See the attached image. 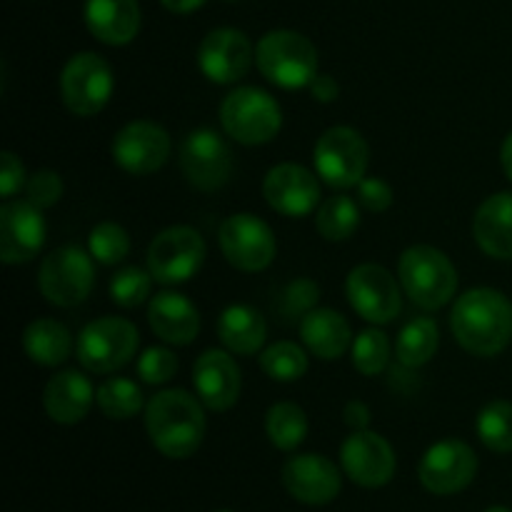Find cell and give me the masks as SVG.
Masks as SVG:
<instances>
[{"mask_svg": "<svg viewBox=\"0 0 512 512\" xmlns=\"http://www.w3.org/2000/svg\"><path fill=\"white\" fill-rule=\"evenodd\" d=\"M453 338L465 353L495 358L512 340V303L495 288H473L460 295L450 313Z\"/></svg>", "mask_w": 512, "mask_h": 512, "instance_id": "1", "label": "cell"}, {"mask_svg": "<svg viewBox=\"0 0 512 512\" xmlns=\"http://www.w3.org/2000/svg\"><path fill=\"white\" fill-rule=\"evenodd\" d=\"M145 428L155 450L165 458H190L205 438L203 403L185 390H163L145 405Z\"/></svg>", "mask_w": 512, "mask_h": 512, "instance_id": "2", "label": "cell"}, {"mask_svg": "<svg viewBox=\"0 0 512 512\" xmlns=\"http://www.w3.org/2000/svg\"><path fill=\"white\" fill-rule=\"evenodd\" d=\"M398 278L403 293L418 308L440 310L458 290V270L443 250L433 245H413L398 260Z\"/></svg>", "mask_w": 512, "mask_h": 512, "instance_id": "3", "label": "cell"}, {"mask_svg": "<svg viewBox=\"0 0 512 512\" xmlns=\"http://www.w3.org/2000/svg\"><path fill=\"white\" fill-rule=\"evenodd\" d=\"M255 63L278 88H308L318 75V50L298 30H270L255 48Z\"/></svg>", "mask_w": 512, "mask_h": 512, "instance_id": "4", "label": "cell"}, {"mask_svg": "<svg viewBox=\"0 0 512 512\" xmlns=\"http://www.w3.org/2000/svg\"><path fill=\"white\" fill-rule=\"evenodd\" d=\"M220 125L240 145H265L283 128V110L265 90L245 85L225 95L220 103Z\"/></svg>", "mask_w": 512, "mask_h": 512, "instance_id": "5", "label": "cell"}, {"mask_svg": "<svg viewBox=\"0 0 512 512\" xmlns=\"http://www.w3.org/2000/svg\"><path fill=\"white\" fill-rule=\"evenodd\" d=\"M315 173L335 190L358 188L370 163V148L363 135L348 125L328 128L313 148Z\"/></svg>", "mask_w": 512, "mask_h": 512, "instance_id": "6", "label": "cell"}, {"mask_svg": "<svg viewBox=\"0 0 512 512\" xmlns=\"http://www.w3.org/2000/svg\"><path fill=\"white\" fill-rule=\"evenodd\" d=\"M138 340V328L130 320L105 315L80 330L75 355L85 370L108 375L133 360L138 353Z\"/></svg>", "mask_w": 512, "mask_h": 512, "instance_id": "7", "label": "cell"}, {"mask_svg": "<svg viewBox=\"0 0 512 512\" xmlns=\"http://www.w3.org/2000/svg\"><path fill=\"white\" fill-rule=\"evenodd\" d=\"M93 255L78 245H63L45 255L38 270V288L48 303L58 308H75L90 295L95 285Z\"/></svg>", "mask_w": 512, "mask_h": 512, "instance_id": "8", "label": "cell"}, {"mask_svg": "<svg viewBox=\"0 0 512 512\" xmlns=\"http://www.w3.org/2000/svg\"><path fill=\"white\" fill-rule=\"evenodd\" d=\"M115 90L113 70L98 53H78L60 73V98L80 118H93L110 103Z\"/></svg>", "mask_w": 512, "mask_h": 512, "instance_id": "9", "label": "cell"}, {"mask_svg": "<svg viewBox=\"0 0 512 512\" xmlns=\"http://www.w3.org/2000/svg\"><path fill=\"white\" fill-rule=\"evenodd\" d=\"M218 243L225 260L243 273H260L270 268L278 253V240L270 225L253 213H235L225 218Z\"/></svg>", "mask_w": 512, "mask_h": 512, "instance_id": "10", "label": "cell"}, {"mask_svg": "<svg viewBox=\"0 0 512 512\" xmlns=\"http://www.w3.org/2000/svg\"><path fill=\"white\" fill-rule=\"evenodd\" d=\"M205 263V240L190 225H173L153 238L148 248V270L163 285H178L198 275Z\"/></svg>", "mask_w": 512, "mask_h": 512, "instance_id": "11", "label": "cell"}, {"mask_svg": "<svg viewBox=\"0 0 512 512\" xmlns=\"http://www.w3.org/2000/svg\"><path fill=\"white\" fill-rule=\"evenodd\" d=\"M395 275H390L383 265L363 263L355 265L345 280V293L350 305L363 320L373 325H388L403 310V298Z\"/></svg>", "mask_w": 512, "mask_h": 512, "instance_id": "12", "label": "cell"}, {"mask_svg": "<svg viewBox=\"0 0 512 512\" xmlns=\"http://www.w3.org/2000/svg\"><path fill=\"white\" fill-rule=\"evenodd\" d=\"M180 168H183L185 180L195 190L215 193V190L225 188L233 175V150L220 133L210 128H198L183 140Z\"/></svg>", "mask_w": 512, "mask_h": 512, "instance_id": "13", "label": "cell"}, {"mask_svg": "<svg viewBox=\"0 0 512 512\" xmlns=\"http://www.w3.org/2000/svg\"><path fill=\"white\" fill-rule=\"evenodd\" d=\"M478 473V455L463 440H440L418 465V478L433 495H455L468 488Z\"/></svg>", "mask_w": 512, "mask_h": 512, "instance_id": "14", "label": "cell"}, {"mask_svg": "<svg viewBox=\"0 0 512 512\" xmlns=\"http://www.w3.org/2000/svg\"><path fill=\"white\" fill-rule=\"evenodd\" d=\"M170 135L150 120H133L113 138V160L128 175H153L168 163Z\"/></svg>", "mask_w": 512, "mask_h": 512, "instance_id": "15", "label": "cell"}, {"mask_svg": "<svg viewBox=\"0 0 512 512\" xmlns=\"http://www.w3.org/2000/svg\"><path fill=\"white\" fill-rule=\"evenodd\" d=\"M340 465L360 488H383L395 475L393 445L373 430H353L340 448Z\"/></svg>", "mask_w": 512, "mask_h": 512, "instance_id": "16", "label": "cell"}, {"mask_svg": "<svg viewBox=\"0 0 512 512\" xmlns=\"http://www.w3.org/2000/svg\"><path fill=\"white\" fill-rule=\"evenodd\" d=\"M265 203L285 218H305L320 208L318 173L298 163H280L263 180Z\"/></svg>", "mask_w": 512, "mask_h": 512, "instance_id": "17", "label": "cell"}, {"mask_svg": "<svg viewBox=\"0 0 512 512\" xmlns=\"http://www.w3.org/2000/svg\"><path fill=\"white\" fill-rule=\"evenodd\" d=\"M45 245V220L30 200H5L0 208V260L30 263Z\"/></svg>", "mask_w": 512, "mask_h": 512, "instance_id": "18", "label": "cell"}, {"mask_svg": "<svg viewBox=\"0 0 512 512\" xmlns=\"http://www.w3.org/2000/svg\"><path fill=\"white\" fill-rule=\"evenodd\" d=\"M253 45L243 30L215 28L198 48V68L210 83L230 85L245 78L253 65Z\"/></svg>", "mask_w": 512, "mask_h": 512, "instance_id": "19", "label": "cell"}, {"mask_svg": "<svg viewBox=\"0 0 512 512\" xmlns=\"http://www.w3.org/2000/svg\"><path fill=\"white\" fill-rule=\"evenodd\" d=\"M193 385L200 403L215 413H225L240 398L243 378L230 350H205L193 365Z\"/></svg>", "mask_w": 512, "mask_h": 512, "instance_id": "20", "label": "cell"}, {"mask_svg": "<svg viewBox=\"0 0 512 512\" xmlns=\"http://www.w3.org/2000/svg\"><path fill=\"white\" fill-rule=\"evenodd\" d=\"M283 485L305 505H328L340 495V470L315 453L295 455L283 465Z\"/></svg>", "mask_w": 512, "mask_h": 512, "instance_id": "21", "label": "cell"}, {"mask_svg": "<svg viewBox=\"0 0 512 512\" xmlns=\"http://www.w3.org/2000/svg\"><path fill=\"white\" fill-rule=\"evenodd\" d=\"M95 393L85 375L78 370H63V373L53 375L43 390V408L53 423L60 425H75L90 413Z\"/></svg>", "mask_w": 512, "mask_h": 512, "instance_id": "22", "label": "cell"}, {"mask_svg": "<svg viewBox=\"0 0 512 512\" xmlns=\"http://www.w3.org/2000/svg\"><path fill=\"white\" fill-rule=\"evenodd\" d=\"M148 323L163 343L190 345L198 338L200 313L185 295L165 290L150 300Z\"/></svg>", "mask_w": 512, "mask_h": 512, "instance_id": "23", "label": "cell"}, {"mask_svg": "<svg viewBox=\"0 0 512 512\" xmlns=\"http://www.w3.org/2000/svg\"><path fill=\"white\" fill-rule=\"evenodd\" d=\"M478 248L495 260H512V190H503L480 203L473 218Z\"/></svg>", "mask_w": 512, "mask_h": 512, "instance_id": "24", "label": "cell"}, {"mask_svg": "<svg viewBox=\"0 0 512 512\" xmlns=\"http://www.w3.org/2000/svg\"><path fill=\"white\" fill-rule=\"evenodd\" d=\"M85 25L105 45H128L140 30L138 0H85Z\"/></svg>", "mask_w": 512, "mask_h": 512, "instance_id": "25", "label": "cell"}, {"mask_svg": "<svg viewBox=\"0 0 512 512\" xmlns=\"http://www.w3.org/2000/svg\"><path fill=\"white\" fill-rule=\"evenodd\" d=\"M300 340L320 360H338L353 345L348 320L333 308H315L300 320Z\"/></svg>", "mask_w": 512, "mask_h": 512, "instance_id": "26", "label": "cell"}, {"mask_svg": "<svg viewBox=\"0 0 512 512\" xmlns=\"http://www.w3.org/2000/svg\"><path fill=\"white\" fill-rule=\"evenodd\" d=\"M268 325L253 305H228L218 318V338L235 355H255L265 343Z\"/></svg>", "mask_w": 512, "mask_h": 512, "instance_id": "27", "label": "cell"}, {"mask_svg": "<svg viewBox=\"0 0 512 512\" xmlns=\"http://www.w3.org/2000/svg\"><path fill=\"white\" fill-rule=\"evenodd\" d=\"M23 350L35 365L58 368L73 353V335L60 320H33L23 333Z\"/></svg>", "mask_w": 512, "mask_h": 512, "instance_id": "28", "label": "cell"}, {"mask_svg": "<svg viewBox=\"0 0 512 512\" xmlns=\"http://www.w3.org/2000/svg\"><path fill=\"white\" fill-rule=\"evenodd\" d=\"M438 345V323L433 318H428V315H418V318L405 323L403 330H400L398 343H395V358H398V363L403 368H423L438 353Z\"/></svg>", "mask_w": 512, "mask_h": 512, "instance_id": "29", "label": "cell"}, {"mask_svg": "<svg viewBox=\"0 0 512 512\" xmlns=\"http://www.w3.org/2000/svg\"><path fill=\"white\" fill-rule=\"evenodd\" d=\"M315 228L330 243L348 240L360 228L358 200L348 198V195H330L315 210Z\"/></svg>", "mask_w": 512, "mask_h": 512, "instance_id": "30", "label": "cell"}, {"mask_svg": "<svg viewBox=\"0 0 512 512\" xmlns=\"http://www.w3.org/2000/svg\"><path fill=\"white\" fill-rule=\"evenodd\" d=\"M265 433L275 448L290 453L308 435V415L295 403H275L265 415Z\"/></svg>", "mask_w": 512, "mask_h": 512, "instance_id": "31", "label": "cell"}, {"mask_svg": "<svg viewBox=\"0 0 512 512\" xmlns=\"http://www.w3.org/2000/svg\"><path fill=\"white\" fill-rule=\"evenodd\" d=\"M95 403L103 410L105 418L110 420H128L143 410V390L135 380L128 378H110L95 393Z\"/></svg>", "mask_w": 512, "mask_h": 512, "instance_id": "32", "label": "cell"}, {"mask_svg": "<svg viewBox=\"0 0 512 512\" xmlns=\"http://www.w3.org/2000/svg\"><path fill=\"white\" fill-rule=\"evenodd\" d=\"M260 368L275 383H295L308 373V353L298 343L280 340L260 353Z\"/></svg>", "mask_w": 512, "mask_h": 512, "instance_id": "33", "label": "cell"}, {"mask_svg": "<svg viewBox=\"0 0 512 512\" xmlns=\"http://www.w3.org/2000/svg\"><path fill=\"white\" fill-rule=\"evenodd\" d=\"M475 430L483 445L493 453H512V403L490 400L475 420Z\"/></svg>", "mask_w": 512, "mask_h": 512, "instance_id": "34", "label": "cell"}, {"mask_svg": "<svg viewBox=\"0 0 512 512\" xmlns=\"http://www.w3.org/2000/svg\"><path fill=\"white\" fill-rule=\"evenodd\" d=\"M350 355H353V365L360 375H368V378L380 375L388 368L390 360L388 335L375 328L363 330L350 345Z\"/></svg>", "mask_w": 512, "mask_h": 512, "instance_id": "35", "label": "cell"}, {"mask_svg": "<svg viewBox=\"0 0 512 512\" xmlns=\"http://www.w3.org/2000/svg\"><path fill=\"white\" fill-rule=\"evenodd\" d=\"M88 250L95 263L118 265L130 253V235L118 223H98L88 235Z\"/></svg>", "mask_w": 512, "mask_h": 512, "instance_id": "36", "label": "cell"}, {"mask_svg": "<svg viewBox=\"0 0 512 512\" xmlns=\"http://www.w3.org/2000/svg\"><path fill=\"white\" fill-rule=\"evenodd\" d=\"M153 273L143 268H120L110 280V298L120 308H138L148 300L150 290H153Z\"/></svg>", "mask_w": 512, "mask_h": 512, "instance_id": "37", "label": "cell"}, {"mask_svg": "<svg viewBox=\"0 0 512 512\" xmlns=\"http://www.w3.org/2000/svg\"><path fill=\"white\" fill-rule=\"evenodd\" d=\"M178 365V355L173 350L153 345V348H145L138 358V375L148 385H165L175 378Z\"/></svg>", "mask_w": 512, "mask_h": 512, "instance_id": "38", "label": "cell"}, {"mask_svg": "<svg viewBox=\"0 0 512 512\" xmlns=\"http://www.w3.org/2000/svg\"><path fill=\"white\" fill-rule=\"evenodd\" d=\"M320 288L310 278H298L280 295V313L285 320H303L310 310L318 308Z\"/></svg>", "mask_w": 512, "mask_h": 512, "instance_id": "39", "label": "cell"}, {"mask_svg": "<svg viewBox=\"0 0 512 512\" xmlns=\"http://www.w3.org/2000/svg\"><path fill=\"white\" fill-rule=\"evenodd\" d=\"M60 198H63V180L55 170H35L25 183V200H30L35 208H53Z\"/></svg>", "mask_w": 512, "mask_h": 512, "instance_id": "40", "label": "cell"}, {"mask_svg": "<svg viewBox=\"0 0 512 512\" xmlns=\"http://www.w3.org/2000/svg\"><path fill=\"white\" fill-rule=\"evenodd\" d=\"M355 190H358V205L368 213H385L393 205V188L380 178H363Z\"/></svg>", "mask_w": 512, "mask_h": 512, "instance_id": "41", "label": "cell"}, {"mask_svg": "<svg viewBox=\"0 0 512 512\" xmlns=\"http://www.w3.org/2000/svg\"><path fill=\"white\" fill-rule=\"evenodd\" d=\"M25 183H28V178H25V168L20 158L10 153V150H5L3 163H0V195L10 200L20 188H25Z\"/></svg>", "mask_w": 512, "mask_h": 512, "instance_id": "42", "label": "cell"}, {"mask_svg": "<svg viewBox=\"0 0 512 512\" xmlns=\"http://www.w3.org/2000/svg\"><path fill=\"white\" fill-rule=\"evenodd\" d=\"M308 88H310V93H313V98L318 100V103H333V100H338V95H340L338 80H335L333 75H328V73L315 75L313 83H310Z\"/></svg>", "mask_w": 512, "mask_h": 512, "instance_id": "43", "label": "cell"}, {"mask_svg": "<svg viewBox=\"0 0 512 512\" xmlns=\"http://www.w3.org/2000/svg\"><path fill=\"white\" fill-rule=\"evenodd\" d=\"M343 420L348 428L353 430H368L370 425V408L363 403V400H350L343 410Z\"/></svg>", "mask_w": 512, "mask_h": 512, "instance_id": "44", "label": "cell"}, {"mask_svg": "<svg viewBox=\"0 0 512 512\" xmlns=\"http://www.w3.org/2000/svg\"><path fill=\"white\" fill-rule=\"evenodd\" d=\"M205 3H208V0H160V5H163L165 10H170V13H175V15L195 13V10L203 8Z\"/></svg>", "mask_w": 512, "mask_h": 512, "instance_id": "45", "label": "cell"}, {"mask_svg": "<svg viewBox=\"0 0 512 512\" xmlns=\"http://www.w3.org/2000/svg\"><path fill=\"white\" fill-rule=\"evenodd\" d=\"M500 165H503V173L508 175L512 183V133L503 140V148H500Z\"/></svg>", "mask_w": 512, "mask_h": 512, "instance_id": "46", "label": "cell"}, {"mask_svg": "<svg viewBox=\"0 0 512 512\" xmlns=\"http://www.w3.org/2000/svg\"><path fill=\"white\" fill-rule=\"evenodd\" d=\"M485 512H512L510 508H490V510H485Z\"/></svg>", "mask_w": 512, "mask_h": 512, "instance_id": "47", "label": "cell"}, {"mask_svg": "<svg viewBox=\"0 0 512 512\" xmlns=\"http://www.w3.org/2000/svg\"><path fill=\"white\" fill-rule=\"evenodd\" d=\"M215 512H233V510H215Z\"/></svg>", "mask_w": 512, "mask_h": 512, "instance_id": "48", "label": "cell"}]
</instances>
